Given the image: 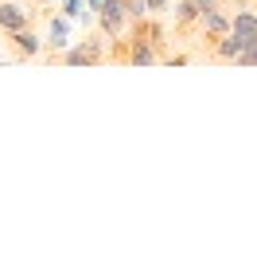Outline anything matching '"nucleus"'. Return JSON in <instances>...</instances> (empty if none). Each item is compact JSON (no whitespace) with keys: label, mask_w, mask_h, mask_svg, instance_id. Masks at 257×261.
Returning a JSON list of instances; mask_svg holds the SVG:
<instances>
[{"label":"nucleus","mask_w":257,"mask_h":261,"mask_svg":"<svg viewBox=\"0 0 257 261\" xmlns=\"http://www.w3.org/2000/svg\"><path fill=\"white\" fill-rule=\"evenodd\" d=\"M63 66H97V63H109V35L97 28L94 35H86L82 43H70L63 55H59Z\"/></svg>","instance_id":"nucleus-1"},{"label":"nucleus","mask_w":257,"mask_h":261,"mask_svg":"<svg viewBox=\"0 0 257 261\" xmlns=\"http://www.w3.org/2000/svg\"><path fill=\"white\" fill-rule=\"evenodd\" d=\"M86 8L94 12L97 28H101L109 39L125 35V28H128V12H125V4H121V0H90Z\"/></svg>","instance_id":"nucleus-2"},{"label":"nucleus","mask_w":257,"mask_h":261,"mask_svg":"<svg viewBox=\"0 0 257 261\" xmlns=\"http://www.w3.org/2000/svg\"><path fill=\"white\" fill-rule=\"evenodd\" d=\"M70 47V16L66 12H59V16H51L47 12V51H43V59L47 63H59V55Z\"/></svg>","instance_id":"nucleus-3"},{"label":"nucleus","mask_w":257,"mask_h":261,"mask_svg":"<svg viewBox=\"0 0 257 261\" xmlns=\"http://www.w3.org/2000/svg\"><path fill=\"white\" fill-rule=\"evenodd\" d=\"M226 32H230V12H222V4H218V8H207L203 20H199V43L211 47V43H218Z\"/></svg>","instance_id":"nucleus-4"},{"label":"nucleus","mask_w":257,"mask_h":261,"mask_svg":"<svg viewBox=\"0 0 257 261\" xmlns=\"http://www.w3.org/2000/svg\"><path fill=\"white\" fill-rule=\"evenodd\" d=\"M253 39V35H238V32H226L218 43L207 47V59L211 63H238V55L246 51V43Z\"/></svg>","instance_id":"nucleus-5"},{"label":"nucleus","mask_w":257,"mask_h":261,"mask_svg":"<svg viewBox=\"0 0 257 261\" xmlns=\"http://www.w3.org/2000/svg\"><path fill=\"white\" fill-rule=\"evenodd\" d=\"M8 39H12V55H16L20 63H28V59H43V51H47V39H39L32 28H23V32H12Z\"/></svg>","instance_id":"nucleus-6"},{"label":"nucleus","mask_w":257,"mask_h":261,"mask_svg":"<svg viewBox=\"0 0 257 261\" xmlns=\"http://www.w3.org/2000/svg\"><path fill=\"white\" fill-rule=\"evenodd\" d=\"M23 28H32V12L20 8V0H4L0 4V32H23Z\"/></svg>","instance_id":"nucleus-7"},{"label":"nucleus","mask_w":257,"mask_h":261,"mask_svg":"<svg viewBox=\"0 0 257 261\" xmlns=\"http://www.w3.org/2000/svg\"><path fill=\"white\" fill-rule=\"evenodd\" d=\"M199 20H203L199 0H179V4H175V35H187Z\"/></svg>","instance_id":"nucleus-8"},{"label":"nucleus","mask_w":257,"mask_h":261,"mask_svg":"<svg viewBox=\"0 0 257 261\" xmlns=\"http://www.w3.org/2000/svg\"><path fill=\"white\" fill-rule=\"evenodd\" d=\"M230 32H238V35H257V8H238V12H230Z\"/></svg>","instance_id":"nucleus-9"},{"label":"nucleus","mask_w":257,"mask_h":261,"mask_svg":"<svg viewBox=\"0 0 257 261\" xmlns=\"http://www.w3.org/2000/svg\"><path fill=\"white\" fill-rule=\"evenodd\" d=\"M125 4V12H128V20H140V16H148V0H121Z\"/></svg>","instance_id":"nucleus-10"},{"label":"nucleus","mask_w":257,"mask_h":261,"mask_svg":"<svg viewBox=\"0 0 257 261\" xmlns=\"http://www.w3.org/2000/svg\"><path fill=\"white\" fill-rule=\"evenodd\" d=\"M238 66H257V35L246 43V51L238 55Z\"/></svg>","instance_id":"nucleus-11"},{"label":"nucleus","mask_w":257,"mask_h":261,"mask_svg":"<svg viewBox=\"0 0 257 261\" xmlns=\"http://www.w3.org/2000/svg\"><path fill=\"white\" fill-rule=\"evenodd\" d=\"M148 8L152 12H164V8H168V0H148Z\"/></svg>","instance_id":"nucleus-12"}]
</instances>
